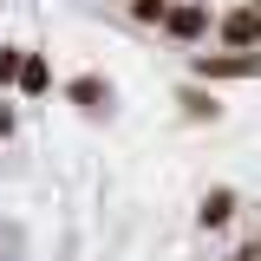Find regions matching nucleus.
<instances>
[{
    "label": "nucleus",
    "instance_id": "nucleus-2",
    "mask_svg": "<svg viewBox=\"0 0 261 261\" xmlns=\"http://www.w3.org/2000/svg\"><path fill=\"white\" fill-rule=\"evenodd\" d=\"M216 33H222L235 53L261 46V7H235V13H222V20H216Z\"/></svg>",
    "mask_w": 261,
    "mask_h": 261
},
{
    "label": "nucleus",
    "instance_id": "nucleus-1",
    "mask_svg": "<svg viewBox=\"0 0 261 261\" xmlns=\"http://www.w3.org/2000/svg\"><path fill=\"white\" fill-rule=\"evenodd\" d=\"M202 85H222V79H261V46H248V53H196L190 65Z\"/></svg>",
    "mask_w": 261,
    "mask_h": 261
},
{
    "label": "nucleus",
    "instance_id": "nucleus-3",
    "mask_svg": "<svg viewBox=\"0 0 261 261\" xmlns=\"http://www.w3.org/2000/svg\"><path fill=\"white\" fill-rule=\"evenodd\" d=\"M65 98H72V105H79L85 118H98V111H111V85H105L98 72H79V79L65 85Z\"/></svg>",
    "mask_w": 261,
    "mask_h": 261
},
{
    "label": "nucleus",
    "instance_id": "nucleus-7",
    "mask_svg": "<svg viewBox=\"0 0 261 261\" xmlns=\"http://www.w3.org/2000/svg\"><path fill=\"white\" fill-rule=\"evenodd\" d=\"M183 111H190V118H209V124L222 118V105H216V98H209V92H196V85H190V92H183Z\"/></svg>",
    "mask_w": 261,
    "mask_h": 261
},
{
    "label": "nucleus",
    "instance_id": "nucleus-6",
    "mask_svg": "<svg viewBox=\"0 0 261 261\" xmlns=\"http://www.w3.org/2000/svg\"><path fill=\"white\" fill-rule=\"evenodd\" d=\"M228 216H235V190H209V196H202V209H196V222H202V228H222Z\"/></svg>",
    "mask_w": 261,
    "mask_h": 261
},
{
    "label": "nucleus",
    "instance_id": "nucleus-10",
    "mask_svg": "<svg viewBox=\"0 0 261 261\" xmlns=\"http://www.w3.org/2000/svg\"><path fill=\"white\" fill-rule=\"evenodd\" d=\"M235 261H261V242H248V248H235Z\"/></svg>",
    "mask_w": 261,
    "mask_h": 261
},
{
    "label": "nucleus",
    "instance_id": "nucleus-5",
    "mask_svg": "<svg viewBox=\"0 0 261 261\" xmlns=\"http://www.w3.org/2000/svg\"><path fill=\"white\" fill-rule=\"evenodd\" d=\"M27 98H39V92H53V72H46V59L39 53H20V79H13Z\"/></svg>",
    "mask_w": 261,
    "mask_h": 261
},
{
    "label": "nucleus",
    "instance_id": "nucleus-9",
    "mask_svg": "<svg viewBox=\"0 0 261 261\" xmlns=\"http://www.w3.org/2000/svg\"><path fill=\"white\" fill-rule=\"evenodd\" d=\"M20 79V46H0V85Z\"/></svg>",
    "mask_w": 261,
    "mask_h": 261
},
{
    "label": "nucleus",
    "instance_id": "nucleus-8",
    "mask_svg": "<svg viewBox=\"0 0 261 261\" xmlns=\"http://www.w3.org/2000/svg\"><path fill=\"white\" fill-rule=\"evenodd\" d=\"M124 7H130V20H144V27H157L170 13V0H124Z\"/></svg>",
    "mask_w": 261,
    "mask_h": 261
},
{
    "label": "nucleus",
    "instance_id": "nucleus-4",
    "mask_svg": "<svg viewBox=\"0 0 261 261\" xmlns=\"http://www.w3.org/2000/svg\"><path fill=\"white\" fill-rule=\"evenodd\" d=\"M157 27L170 33V39H202V33H209V7H170Z\"/></svg>",
    "mask_w": 261,
    "mask_h": 261
}]
</instances>
